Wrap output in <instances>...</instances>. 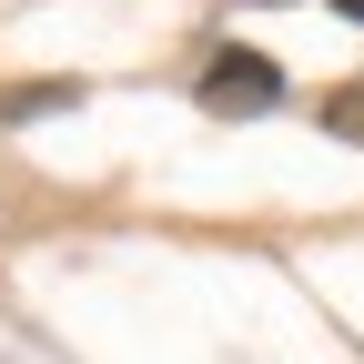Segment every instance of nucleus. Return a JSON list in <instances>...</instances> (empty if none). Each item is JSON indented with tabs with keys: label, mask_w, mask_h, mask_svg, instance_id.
<instances>
[{
	"label": "nucleus",
	"mask_w": 364,
	"mask_h": 364,
	"mask_svg": "<svg viewBox=\"0 0 364 364\" xmlns=\"http://www.w3.org/2000/svg\"><path fill=\"white\" fill-rule=\"evenodd\" d=\"M203 102H213V112H273V102H284V71H273L263 51H213Z\"/></svg>",
	"instance_id": "1"
},
{
	"label": "nucleus",
	"mask_w": 364,
	"mask_h": 364,
	"mask_svg": "<svg viewBox=\"0 0 364 364\" xmlns=\"http://www.w3.org/2000/svg\"><path fill=\"white\" fill-rule=\"evenodd\" d=\"M334 132H364V91H344V102H334Z\"/></svg>",
	"instance_id": "2"
},
{
	"label": "nucleus",
	"mask_w": 364,
	"mask_h": 364,
	"mask_svg": "<svg viewBox=\"0 0 364 364\" xmlns=\"http://www.w3.org/2000/svg\"><path fill=\"white\" fill-rule=\"evenodd\" d=\"M334 11H344V21H364V0H334Z\"/></svg>",
	"instance_id": "3"
}]
</instances>
